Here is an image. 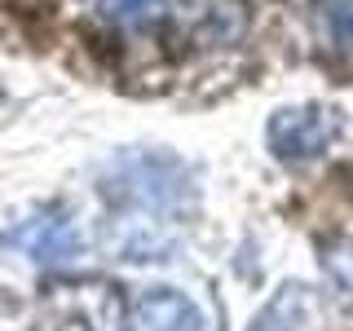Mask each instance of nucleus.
Returning <instances> with one entry per match:
<instances>
[{
    "label": "nucleus",
    "instance_id": "nucleus-8",
    "mask_svg": "<svg viewBox=\"0 0 353 331\" xmlns=\"http://www.w3.org/2000/svg\"><path fill=\"white\" fill-rule=\"evenodd\" d=\"M305 305H309L305 287H301V283H287L283 292L256 314L252 331H301V323H305Z\"/></svg>",
    "mask_w": 353,
    "mask_h": 331
},
{
    "label": "nucleus",
    "instance_id": "nucleus-12",
    "mask_svg": "<svg viewBox=\"0 0 353 331\" xmlns=\"http://www.w3.org/2000/svg\"><path fill=\"white\" fill-rule=\"evenodd\" d=\"M5 305H9V301H5V296H0V309H5Z\"/></svg>",
    "mask_w": 353,
    "mask_h": 331
},
{
    "label": "nucleus",
    "instance_id": "nucleus-6",
    "mask_svg": "<svg viewBox=\"0 0 353 331\" xmlns=\"http://www.w3.org/2000/svg\"><path fill=\"white\" fill-rule=\"evenodd\" d=\"M168 14L203 44H230L248 31V5L243 0H168Z\"/></svg>",
    "mask_w": 353,
    "mask_h": 331
},
{
    "label": "nucleus",
    "instance_id": "nucleus-9",
    "mask_svg": "<svg viewBox=\"0 0 353 331\" xmlns=\"http://www.w3.org/2000/svg\"><path fill=\"white\" fill-rule=\"evenodd\" d=\"M97 9H102L110 22H119V27L150 31L168 14V0H97Z\"/></svg>",
    "mask_w": 353,
    "mask_h": 331
},
{
    "label": "nucleus",
    "instance_id": "nucleus-2",
    "mask_svg": "<svg viewBox=\"0 0 353 331\" xmlns=\"http://www.w3.org/2000/svg\"><path fill=\"white\" fill-rule=\"evenodd\" d=\"M270 150L279 154L283 163H301V159H314L331 146L336 137V115L323 106H287L270 119Z\"/></svg>",
    "mask_w": 353,
    "mask_h": 331
},
{
    "label": "nucleus",
    "instance_id": "nucleus-1",
    "mask_svg": "<svg viewBox=\"0 0 353 331\" xmlns=\"http://www.w3.org/2000/svg\"><path fill=\"white\" fill-rule=\"evenodd\" d=\"M102 199L119 212H181L194 199L190 168L159 150H128L102 172Z\"/></svg>",
    "mask_w": 353,
    "mask_h": 331
},
{
    "label": "nucleus",
    "instance_id": "nucleus-11",
    "mask_svg": "<svg viewBox=\"0 0 353 331\" xmlns=\"http://www.w3.org/2000/svg\"><path fill=\"white\" fill-rule=\"evenodd\" d=\"M323 265H327V270L336 274V279L345 283V287H353V243H349V239H345V243H336V248H331L327 257H323Z\"/></svg>",
    "mask_w": 353,
    "mask_h": 331
},
{
    "label": "nucleus",
    "instance_id": "nucleus-5",
    "mask_svg": "<svg viewBox=\"0 0 353 331\" xmlns=\"http://www.w3.org/2000/svg\"><path fill=\"white\" fill-rule=\"evenodd\" d=\"M106 248L119 261H163L176 248V230L163 221V212H124L110 221Z\"/></svg>",
    "mask_w": 353,
    "mask_h": 331
},
{
    "label": "nucleus",
    "instance_id": "nucleus-7",
    "mask_svg": "<svg viewBox=\"0 0 353 331\" xmlns=\"http://www.w3.org/2000/svg\"><path fill=\"white\" fill-rule=\"evenodd\" d=\"M132 314H137L141 331H212L208 318L199 314V305L190 296L172 292V287H150V292H141L137 305H132Z\"/></svg>",
    "mask_w": 353,
    "mask_h": 331
},
{
    "label": "nucleus",
    "instance_id": "nucleus-3",
    "mask_svg": "<svg viewBox=\"0 0 353 331\" xmlns=\"http://www.w3.org/2000/svg\"><path fill=\"white\" fill-rule=\"evenodd\" d=\"M58 296L66 301V309L75 314V323L84 331H137L128 318V301L110 279L84 274V279H66L58 283Z\"/></svg>",
    "mask_w": 353,
    "mask_h": 331
},
{
    "label": "nucleus",
    "instance_id": "nucleus-4",
    "mask_svg": "<svg viewBox=\"0 0 353 331\" xmlns=\"http://www.w3.org/2000/svg\"><path fill=\"white\" fill-rule=\"evenodd\" d=\"M9 243H14L22 257H31L36 265H66V261L84 257L80 225H75V217L58 212V208H49V212H36L31 221H22L14 234H9Z\"/></svg>",
    "mask_w": 353,
    "mask_h": 331
},
{
    "label": "nucleus",
    "instance_id": "nucleus-10",
    "mask_svg": "<svg viewBox=\"0 0 353 331\" xmlns=\"http://www.w3.org/2000/svg\"><path fill=\"white\" fill-rule=\"evenodd\" d=\"M323 27L336 40V49H353V0H331V5H323Z\"/></svg>",
    "mask_w": 353,
    "mask_h": 331
}]
</instances>
